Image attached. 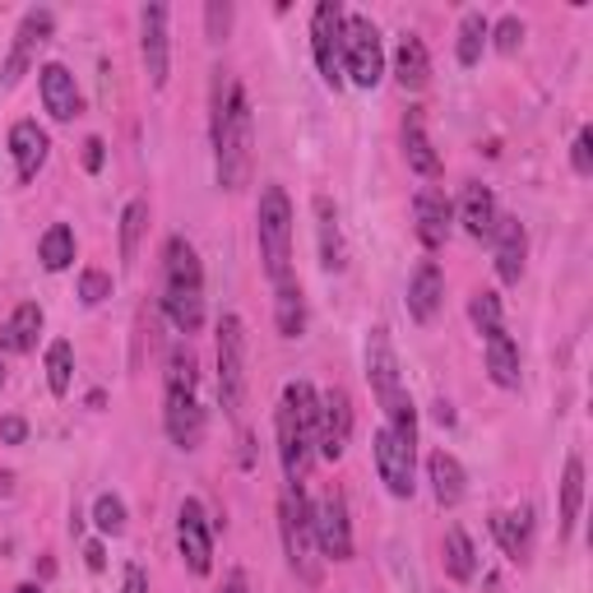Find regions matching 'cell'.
Wrapping results in <instances>:
<instances>
[{
	"label": "cell",
	"mask_w": 593,
	"mask_h": 593,
	"mask_svg": "<svg viewBox=\"0 0 593 593\" xmlns=\"http://www.w3.org/2000/svg\"><path fill=\"white\" fill-rule=\"evenodd\" d=\"M255 232H260V255L274 283L292 278L288 260H292V204L283 186H265L260 190V209H255Z\"/></svg>",
	"instance_id": "4"
},
{
	"label": "cell",
	"mask_w": 593,
	"mask_h": 593,
	"mask_svg": "<svg viewBox=\"0 0 593 593\" xmlns=\"http://www.w3.org/2000/svg\"><path fill=\"white\" fill-rule=\"evenodd\" d=\"M413 455H417V445L413 441H404L390 422L376 431V468H380V482L390 487V496H413Z\"/></svg>",
	"instance_id": "10"
},
{
	"label": "cell",
	"mask_w": 593,
	"mask_h": 593,
	"mask_svg": "<svg viewBox=\"0 0 593 593\" xmlns=\"http://www.w3.org/2000/svg\"><path fill=\"white\" fill-rule=\"evenodd\" d=\"M24 436H28L24 417H0V441L5 445H24Z\"/></svg>",
	"instance_id": "43"
},
{
	"label": "cell",
	"mask_w": 593,
	"mask_h": 593,
	"mask_svg": "<svg viewBox=\"0 0 593 593\" xmlns=\"http://www.w3.org/2000/svg\"><path fill=\"white\" fill-rule=\"evenodd\" d=\"M441 302H445L441 265H436V260H422V265H417V274L408 278V316H413L417 325H427V320H436Z\"/></svg>",
	"instance_id": "17"
},
{
	"label": "cell",
	"mask_w": 593,
	"mask_h": 593,
	"mask_svg": "<svg viewBox=\"0 0 593 593\" xmlns=\"http://www.w3.org/2000/svg\"><path fill=\"white\" fill-rule=\"evenodd\" d=\"M38 260H42V269H51V274L70 269V265H75V232H70L65 223H51V228L42 232V241H38Z\"/></svg>",
	"instance_id": "30"
},
{
	"label": "cell",
	"mask_w": 593,
	"mask_h": 593,
	"mask_svg": "<svg viewBox=\"0 0 593 593\" xmlns=\"http://www.w3.org/2000/svg\"><path fill=\"white\" fill-rule=\"evenodd\" d=\"M102 296H112V278L102 274V269H84L79 274V302L84 306H98Z\"/></svg>",
	"instance_id": "39"
},
{
	"label": "cell",
	"mask_w": 593,
	"mask_h": 593,
	"mask_svg": "<svg viewBox=\"0 0 593 593\" xmlns=\"http://www.w3.org/2000/svg\"><path fill=\"white\" fill-rule=\"evenodd\" d=\"M316 422H320V399L306 380H292L278 404V459H283L288 482H306L311 455H316Z\"/></svg>",
	"instance_id": "2"
},
{
	"label": "cell",
	"mask_w": 593,
	"mask_h": 593,
	"mask_svg": "<svg viewBox=\"0 0 593 593\" xmlns=\"http://www.w3.org/2000/svg\"><path fill=\"white\" fill-rule=\"evenodd\" d=\"M251 149H255V121L247 89L237 79L214 89V163H218V186L241 190L251 181Z\"/></svg>",
	"instance_id": "1"
},
{
	"label": "cell",
	"mask_w": 593,
	"mask_h": 593,
	"mask_svg": "<svg viewBox=\"0 0 593 593\" xmlns=\"http://www.w3.org/2000/svg\"><path fill=\"white\" fill-rule=\"evenodd\" d=\"M121 593H149V575H144V566H126V575H121Z\"/></svg>",
	"instance_id": "44"
},
{
	"label": "cell",
	"mask_w": 593,
	"mask_h": 593,
	"mask_svg": "<svg viewBox=\"0 0 593 593\" xmlns=\"http://www.w3.org/2000/svg\"><path fill=\"white\" fill-rule=\"evenodd\" d=\"M316 237H320V265L329 274H339L348 265V251H343V232H339V214L335 204H329L325 195L316 200Z\"/></svg>",
	"instance_id": "25"
},
{
	"label": "cell",
	"mask_w": 593,
	"mask_h": 593,
	"mask_svg": "<svg viewBox=\"0 0 593 593\" xmlns=\"http://www.w3.org/2000/svg\"><path fill=\"white\" fill-rule=\"evenodd\" d=\"M47 149H51V139H47V130L38 126V121H14V130H10V159H14V172H20L24 186L42 172Z\"/></svg>",
	"instance_id": "16"
},
{
	"label": "cell",
	"mask_w": 593,
	"mask_h": 593,
	"mask_svg": "<svg viewBox=\"0 0 593 593\" xmlns=\"http://www.w3.org/2000/svg\"><path fill=\"white\" fill-rule=\"evenodd\" d=\"M167 436L181 450H195L204 441V408L195 390H167Z\"/></svg>",
	"instance_id": "15"
},
{
	"label": "cell",
	"mask_w": 593,
	"mask_h": 593,
	"mask_svg": "<svg viewBox=\"0 0 593 593\" xmlns=\"http://www.w3.org/2000/svg\"><path fill=\"white\" fill-rule=\"evenodd\" d=\"M580 501H584V459L570 455V459H566V478H562V538L575 533V519H580Z\"/></svg>",
	"instance_id": "31"
},
{
	"label": "cell",
	"mask_w": 593,
	"mask_h": 593,
	"mask_svg": "<svg viewBox=\"0 0 593 593\" xmlns=\"http://www.w3.org/2000/svg\"><path fill=\"white\" fill-rule=\"evenodd\" d=\"M343 70L357 89H376L386 75V51H380V28L366 14H343Z\"/></svg>",
	"instance_id": "7"
},
{
	"label": "cell",
	"mask_w": 593,
	"mask_h": 593,
	"mask_svg": "<svg viewBox=\"0 0 593 593\" xmlns=\"http://www.w3.org/2000/svg\"><path fill=\"white\" fill-rule=\"evenodd\" d=\"M436 422H441V427H455V408H450L445 399H441V404H436Z\"/></svg>",
	"instance_id": "48"
},
{
	"label": "cell",
	"mask_w": 593,
	"mask_h": 593,
	"mask_svg": "<svg viewBox=\"0 0 593 593\" xmlns=\"http://www.w3.org/2000/svg\"><path fill=\"white\" fill-rule=\"evenodd\" d=\"M311 47H316V65L320 79L329 89L343 84V5L339 0H320L316 20H311Z\"/></svg>",
	"instance_id": "8"
},
{
	"label": "cell",
	"mask_w": 593,
	"mask_h": 593,
	"mask_svg": "<svg viewBox=\"0 0 593 593\" xmlns=\"http://www.w3.org/2000/svg\"><path fill=\"white\" fill-rule=\"evenodd\" d=\"M570 163H575V172H580V177H593V130H580V135H575Z\"/></svg>",
	"instance_id": "42"
},
{
	"label": "cell",
	"mask_w": 593,
	"mask_h": 593,
	"mask_svg": "<svg viewBox=\"0 0 593 593\" xmlns=\"http://www.w3.org/2000/svg\"><path fill=\"white\" fill-rule=\"evenodd\" d=\"M348 441H353V399L348 390H329L320 399V422H316V450L335 464L348 455Z\"/></svg>",
	"instance_id": "11"
},
{
	"label": "cell",
	"mask_w": 593,
	"mask_h": 593,
	"mask_svg": "<svg viewBox=\"0 0 593 593\" xmlns=\"http://www.w3.org/2000/svg\"><path fill=\"white\" fill-rule=\"evenodd\" d=\"M468 316H474V325H478V335H482V339H492V335H501V329H505L501 296H496L492 288L474 292V302H468Z\"/></svg>",
	"instance_id": "36"
},
{
	"label": "cell",
	"mask_w": 593,
	"mask_h": 593,
	"mask_svg": "<svg viewBox=\"0 0 593 593\" xmlns=\"http://www.w3.org/2000/svg\"><path fill=\"white\" fill-rule=\"evenodd\" d=\"M42 102L56 121H75L79 116V89H75V75L65 65H42Z\"/></svg>",
	"instance_id": "20"
},
{
	"label": "cell",
	"mask_w": 593,
	"mask_h": 593,
	"mask_svg": "<svg viewBox=\"0 0 593 593\" xmlns=\"http://www.w3.org/2000/svg\"><path fill=\"white\" fill-rule=\"evenodd\" d=\"M218 593H247V575H241V570H232L228 580H223V589H218Z\"/></svg>",
	"instance_id": "47"
},
{
	"label": "cell",
	"mask_w": 593,
	"mask_h": 593,
	"mask_svg": "<svg viewBox=\"0 0 593 593\" xmlns=\"http://www.w3.org/2000/svg\"><path fill=\"white\" fill-rule=\"evenodd\" d=\"M38 329H42V306L24 302L20 311H14L10 325H0V348H10V353H28V348L38 343Z\"/></svg>",
	"instance_id": "28"
},
{
	"label": "cell",
	"mask_w": 593,
	"mask_h": 593,
	"mask_svg": "<svg viewBox=\"0 0 593 593\" xmlns=\"http://www.w3.org/2000/svg\"><path fill=\"white\" fill-rule=\"evenodd\" d=\"M177 547H181V562L190 566V575H209V566H214V529H209L200 501H181Z\"/></svg>",
	"instance_id": "12"
},
{
	"label": "cell",
	"mask_w": 593,
	"mask_h": 593,
	"mask_svg": "<svg viewBox=\"0 0 593 593\" xmlns=\"http://www.w3.org/2000/svg\"><path fill=\"white\" fill-rule=\"evenodd\" d=\"M474 556L478 552H474V543H468V533L459 525H450L445 529V575H450V580H459V584L474 580V566H478Z\"/></svg>",
	"instance_id": "32"
},
{
	"label": "cell",
	"mask_w": 593,
	"mask_h": 593,
	"mask_svg": "<svg viewBox=\"0 0 593 593\" xmlns=\"http://www.w3.org/2000/svg\"><path fill=\"white\" fill-rule=\"evenodd\" d=\"M167 390H195V357H190V348H172L167 357Z\"/></svg>",
	"instance_id": "38"
},
{
	"label": "cell",
	"mask_w": 593,
	"mask_h": 593,
	"mask_svg": "<svg viewBox=\"0 0 593 593\" xmlns=\"http://www.w3.org/2000/svg\"><path fill=\"white\" fill-rule=\"evenodd\" d=\"M311 529H316V547L329 562H353V529H348V501L343 492H325L311 505Z\"/></svg>",
	"instance_id": "9"
},
{
	"label": "cell",
	"mask_w": 593,
	"mask_h": 593,
	"mask_svg": "<svg viewBox=\"0 0 593 593\" xmlns=\"http://www.w3.org/2000/svg\"><path fill=\"white\" fill-rule=\"evenodd\" d=\"M487 371H492V380L501 390H515L519 386V348H515V339L505 335H492L487 339Z\"/></svg>",
	"instance_id": "27"
},
{
	"label": "cell",
	"mask_w": 593,
	"mask_h": 593,
	"mask_svg": "<svg viewBox=\"0 0 593 593\" xmlns=\"http://www.w3.org/2000/svg\"><path fill=\"white\" fill-rule=\"evenodd\" d=\"M487 38H492V24H487L482 10H468L459 24V65H478Z\"/></svg>",
	"instance_id": "33"
},
{
	"label": "cell",
	"mask_w": 593,
	"mask_h": 593,
	"mask_svg": "<svg viewBox=\"0 0 593 593\" xmlns=\"http://www.w3.org/2000/svg\"><path fill=\"white\" fill-rule=\"evenodd\" d=\"M144 228H149V200H130L126 214H121V260H126V265H135Z\"/></svg>",
	"instance_id": "34"
},
{
	"label": "cell",
	"mask_w": 593,
	"mask_h": 593,
	"mask_svg": "<svg viewBox=\"0 0 593 593\" xmlns=\"http://www.w3.org/2000/svg\"><path fill=\"white\" fill-rule=\"evenodd\" d=\"M204 24H209V42H223L232 28V5L228 0H209L204 5Z\"/></svg>",
	"instance_id": "40"
},
{
	"label": "cell",
	"mask_w": 593,
	"mask_h": 593,
	"mask_svg": "<svg viewBox=\"0 0 593 593\" xmlns=\"http://www.w3.org/2000/svg\"><path fill=\"white\" fill-rule=\"evenodd\" d=\"M459 223H464V232L468 237H492L496 228V200H492V190L487 186H464V204H459Z\"/></svg>",
	"instance_id": "24"
},
{
	"label": "cell",
	"mask_w": 593,
	"mask_h": 593,
	"mask_svg": "<svg viewBox=\"0 0 593 593\" xmlns=\"http://www.w3.org/2000/svg\"><path fill=\"white\" fill-rule=\"evenodd\" d=\"M413 209H417V241H422L427 251H441L450 237V223H455V209H450L445 190H436V186L417 190Z\"/></svg>",
	"instance_id": "14"
},
{
	"label": "cell",
	"mask_w": 593,
	"mask_h": 593,
	"mask_svg": "<svg viewBox=\"0 0 593 593\" xmlns=\"http://www.w3.org/2000/svg\"><path fill=\"white\" fill-rule=\"evenodd\" d=\"M492 533H496V543H501V552L510 556V562H529V552H533V519H529V510L525 515L496 510L492 515Z\"/></svg>",
	"instance_id": "23"
},
{
	"label": "cell",
	"mask_w": 593,
	"mask_h": 593,
	"mask_svg": "<svg viewBox=\"0 0 593 593\" xmlns=\"http://www.w3.org/2000/svg\"><path fill=\"white\" fill-rule=\"evenodd\" d=\"M70 380H75V348L65 339H56L47 348V386L61 399V394H70Z\"/></svg>",
	"instance_id": "35"
},
{
	"label": "cell",
	"mask_w": 593,
	"mask_h": 593,
	"mask_svg": "<svg viewBox=\"0 0 593 593\" xmlns=\"http://www.w3.org/2000/svg\"><path fill=\"white\" fill-rule=\"evenodd\" d=\"M404 153H408V167L417 172V177H436L441 172V159H436V149H431V139L422 130V116L408 112L404 121Z\"/></svg>",
	"instance_id": "29"
},
{
	"label": "cell",
	"mask_w": 593,
	"mask_h": 593,
	"mask_svg": "<svg viewBox=\"0 0 593 593\" xmlns=\"http://www.w3.org/2000/svg\"><path fill=\"white\" fill-rule=\"evenodd\" d=\"M218 399L228 417L247 413V325L241 316H223L218 320Z\"/></svg>",
	"instance_id": "6"
},
{
	"label": "cell",
	"mask_w": 593,
	"mask_h": 593,
	"mask_svg": "<svg viewBox=\"0 0 593 593\" xmlns=\"http://www.w3.org/2000/svg\"><path fill=\"white\" fill-rule=\"evenodd\" d=\"M0 386H5V366H0Z\"/></svg>",
	"instance_id": "50"
},
{
	"label": "cell",
	"mask_w": 593,
	"mask_h": 593,
	"mask_svg": "<svg viewBox=\"0 0 593 593\" xmlns=\"http://www.w3.org/2000/svg\"><path fill=\"white\" fill-rule=\"evenodd\" d=\"M492 237H496V274H501V283H519V278H525V251H529L519 218H496Z\"/></svg>",
	"instance_id": "19"
},
{
	"label": "cell",
	"mask_w": 593,
	"mask_h": 593,
	"mask_svg": "<svg viewBox=\"0 0 593 593\" xmlns=\"http://www.w3.org/2000/svg\"><path fill=\"white\" fill-rule=\"evenodd\" d=\"M492 38H496V51H505V56H510V51H519V42H525V24L515 20H501L496 28H492Z\"/></svg>",
	"instance_id": "41"
},
{
	"label": "cell",
	"mask_w": 593,
	"mask_h": 593,
	"mask_svg": "<svg viewBox=\"0 0 593 593\" xmlns=\"http://www.w3.org/2000/svg\"><path fill=\"white\" fill-rule=\"evenodd\" d=\"M102 149H108V144H102L98 135H93V139H84V167H89V172H102V159H108Z\"/></svg>",
	"instance_id": "45"
},
{
	"label": "cell",
	"mask_w": 593,
	"mask_h": 593,
	"mask_svg": "<svg viewBox=\"0 0 593 593\" xmlns=\"http://www.w3.org/2000/svg\"><path fill=\"white\" fill-rule=\"evenodd\" d=\"M84 562H89V570H102V566H108V552H102V543H89V547H84Z\"/></svg>",
	"instance_id": "46"
},
{
	"label": "cell",
	"mask_w": 593,
	"mask_h": 593,
	"mask_svg": "<svg viewBox=\"0 0 593 593\" xmlns=\"http://www.w3.org/2000/svg\"><path fill=\"white\" fill-rule=\"evenodd\" d=\"M14 593H42L38 584H20V589H14Z\"/></svg>",
	"instance_id": "49"
},
{
	"label": "cell",
	"mask_w": 593,
	"mask_h": 593,
	"mask_svg": "<svg viewBox=\"0 0 593 593\" xmlns=\"http://www.w3.org/2000/svg\"><path fill=\"white\" fill-rule=\"evenodd\" d=\"M51 28H56V14H51V10H28V14H24L20 33H14L20 42H14L10 61H5V84H20L24 65H28V56H33V47L47 42V38H51Z\"/></svg>",
	"instance_id": "18"
},
{
	"label": "cell",
	"mask_w": 593,
	"mask_h": 593,
	"mask_svg": "<svg viewBox=\"0 0 593 593\" xmlns=\"http://www.w3.org/2000/svg\"><path fill=\"white\" fill-rule=\"evenodd\" d=\"M139 51H144L149 84L153 89H163L167 84V5L139 10Z\"/></svg>",
	"instance_id": "13"
},
{
	"label": "cell",
	"mask_w": 593,
	"mask_h": 593,
	"mask_svg": "<svg viewBox=\"0 0 593 593\" xmlns=\"http://www.w3.org/2000/svg\"><path fill=\"white\" fill-rule=\"evenodd\" d=\"M278 288V302H274V316H278V335L283 339H302L306 335V296H302V283L296 278H283Z\"/></svg>",
	"instance_id": "26"
},
{
	"label": "cell",
	"mask_w": 593,
	"mask_h": 593,
	"mask_svg": "<svg viewBox=\"0 0 593 593\" xmlns=\"http://www.w3.org/2000/svg\"><path fill=\"white\" fill-rule=\"evenodd\" d=\"M163 311L181 335H195L204 325V269L186 237H172L163 251Z\"/></svg>",
	"instance_id": "3"
},
{
	"label": "cell",
	"mask_w": 593,
	"mask_h": 593,
	"mask_svg": "<svg viewBox=\"0 0 593 593\" xmlns=\"http://www.w3.org/2000/svg\"><path fill=\"white\" fill-rule=\"evenodd\" d=\"M93 525L102 529V533H121V529H126V501H121V496H112V492H102L98 501H93Z\"/></svg>",
	"instance_id": "37"
},
{
	"label": "cell",
	"mask_w": 593,
	"mask_h": 593,
	"mask_svg": "<svg viewBox=\"0 0 593 593\" xmlns=\"http://www.w3.org/2000/svg\"><path fill=\"white\" fill-rule=\"evenodd\" d=\"M427 478H431V492L441 505H459L464 492H468V478H464V464L455 455H445V450H436L427 459Z\"/></svg>",
	"instance_id": "22"
},
{
	"label": "cell",
	"mask_w": 593,
	"mask_h": 593,
	"mask_svg": "<svg viewBox=\"0 0 593 593\" xmlns=\"http://www.w3.org/2000/svg\"><path fill=\"white\" fill-rule=\"evenodd\" d=\"M394 79H399V89H408V93H422L427 84H431V56H427V47L422 38H404L394 51Z\"/></svg>",
	"instance_id": "21"
},
{
	"label": "cell",
	"mask_w": 593,
	"mask_h": 593,
	"mask_svg": "<svg viewBox=\"0 0 593 593\" xmlns=\"http://www.w3.org/2000/svg\"><path fill=\"white\" fill-rule=\"evenodd\" d=\"M278 529H283V552H288V566L302 575L306 584L320 580V566H316V529H311V501L302 492V482H288L283 501H278Z\"/></svg>",
	"instance_id": "5"
}]
</instances>
